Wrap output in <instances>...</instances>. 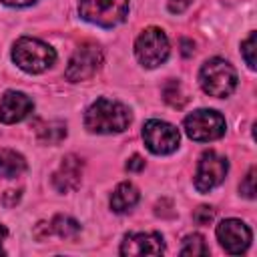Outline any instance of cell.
Instances as JSON below:
<instances>
[{
    "label": "cell",
    "mask_w": 257,
    "mask_h": 257,
    "mask_svg": "<svg viewBox=\"0 0 257 257\" xmlns=\"http://www.w3.org/2000/svg\"><path fill=\"white\" fill-rule=\"evenodd\" d=\"M237 70L225 58H209L199 70L201 88L215 98H225L237 88Z\"/></svg>",
    "instance_id": "obj_3"
},
{
    "label": "cell",
    "mask_w": 257,
    "mask_h": 257,
    "mask_svg": "<svg viewBox=\"0 0 257 257\" xmlns=\"http://www.w3.org/2000/svg\"><path fill=\"white\" fill-rule=\"evenodd\" d=\"M82 179V161L74 155H66L60 167L52 175V185L58 193H70L80 185Z\"/></svg>",
    "instance_id": "obj_13"
},
{
    "label": "cell",
    "mask_w": 257,
    "mask_h": 257,
    "mask_svg": "<svg viewBox=\"0 0 257 257\" xmlns=\"http://www.w3.org/2000/svg\"><path fill=\"white\" fill-rule=\"evenodd\" d=\"M215 233H217V239H219L221 247L231 255L245 253L251 245V239H253V233H251L249 225L243 223L241 219H223L217 225Z\"/></svg>",
    "instance_id": "obj_10"
},
{
    "label": "cell",
    "mask_w": 257,
    "mask_h": 257,
    "mask_svg": "<svg viewBox=\"0 0 257 257\" xmlns=\"http://www.w3.org/2000/svg\"><path fill=\"white\" fill-rule=\"evenodd\" d=\"M255 46H257V34L255 32H251L243 42H241V54H243V60H245V64L251 68V70H255Z\"/></svg>",
    "instance_id": "obj_19"
},
{
    "label": "cell",
    "mask_w": 257,
    "mask_h": 257,
    "mask_svg": "<svg viewBox=\"0 0 257 257\" xmlns=\"http://www.w3.org/2000/svg\"><path fill=\"white\" fill-rule=\"evenodd\" d=\"M191 2H193V0H169L167 6H169V10H171L173 14H181V12H185V10L189 8Z\"/></svg>",
    "instance_id": "obj_22"
},
{
    "label": "cell",
    "mask_w": 257,
    "mask_h": 257,
    "mask_svg": "<svg viewBox=\"0 0 257 257\" xmlns=\"http://www.w3.org/2000/svg\"><path fill=\"white\" fill-rule=\"evenodd\" d=\"M229 173V161L215 151H205L197 163L195 189L199 193H209L219 187Z\"/></svg>",
    "instance_id": "obj_9"
},
{
    "label": "cell",
    "mask_w": 257,
    "mask_h": 257,
    "mask_svg": "<svg viewBox=\"0 0 257 257\" xmlns=\"http://www.w3.org/2000/svg\"><path fill=\"white\" fill-rule=\"evenodd\" d=\"M213 217H215V209L209 207V205H201V207L195 209V213H193V221H195L197 225H209V223L213 221Z\"/></svg>",
    "instance_id": "obj_21"
},
{
    "label": "cell",
    "mask_w": 257,
    "mask_h": 257,
    "mask_svg": "<svg viewBox=\"0 0 257 257\" xmlns=\"http://www.w3.org/2000/svg\"><path fill=\"white\" fill-rule=\"evenodd\" d=\"M6 237H8V231H6V227L0 223V255L6 253V251H4V241H6Z\"/></svg>",
    "instance_id": "obj_25"
},
{
    "label": "cell",
    "mask_w": 257,
    "mask_h": 257,
    "mask_svg": "<svg viewBox=\"0 0 257 257\" xmlns=\"http://www.w3.org/2000/svg\"><path fill=\"white\" fill-rule=\"evenodd\" d=\"M34 108V102L28 94L20 90H6L0 98V122L14 124L24 120Z\"/></svg>",
    "instance_id": "obj_12"
},
{
    "label": "cell",
    "mask_w": 257,
    "mask_h": 257,
    "mask_svg": "<svg viewBox=\"0 0 257 257\" xmlns=\"http://www.w3.org/2000/svg\"><path fill=\"white\" fill-rule=\"evenodd\" d=\"M163 98L171 104V106H175V108H181L183 104H185V92H183V86H181V82L179 80H169L167 84H165V88H163Z\"/></svg>",
    "instance_id": "obj_18"
},
{
    "label": "cell",
    "mask_w": 257,
    "mask_h": 257,
    "mask_svg": "<svg viewBox=\"0 0 257 257\" xmlns=\"http://www.w3.org/2000/svg\"><path fill=\"white\" fill-rule=\"evenodd\" d=\"M0 2L10 6V8H24V6H30V4H34L38 0H0Z\"/></svg>",
    "instance_id": "obj_24"
},
{
    "label": "cell",
    "mask_w": 257,
    "mask_h": 257,
    "mask_svg": "<svg viewBox=\"0 0 257 257\" xmlns=\"http://www.w3.org/2000/svg\"><path fill=\"white\" fill-rule=\"evenodd\" d=\"M131 108L112 98H96L84 112V126L96 135H112L128 128Z\"/></svg>",
    "instance_id": "obj_1"
},
{
    "label": "cell",
    "mask_w": 257,
    "mask_h": 257,
    "mask_svg": "<svg viewBox=\"0 0 257 257\" xmlns=\"http://www.w3.org/2000/svg\"><path fill=\"white\" fill-rule=\"evenodd\" d=\"M181 255L183 257H197V255H209V247L205 243V237L199 233L187 235L183 239V247H181Z\"/></svg>",
    "instance_id": "obj_17"
},
{
    "label": "cell",
    "mask_w": 257,
    "mask_h": 257,
    "mask_svg": "<svg viewBox=\"0 0 257 257\" xmlns=\"http://www.w3.org/2000/svg\"><path fill=\"white\" fill-rule=\"evenodd\" d=\"M143 139H145L147 149L153 155H171L179 149V143H181L177 126H173L167 120H159V118H151L145 122Z\"/></svg>",
    "instance_id": "obj_8"
},
{
    "label": "cell",
    "mask_w": 257,
    "mask_h": 257,
    "mask_svg": "<svg viewBox=\"0 0 257 257\" xmlns=\"http://www.w3.org/2000/svg\"><path fill=\"white\" fill-rule=\"evenodd\" d=\"M169 52H171L169 38H167L165 30H161L157 26L145 28L139 34V38L135 40V56L145 68L161 66L169 58Z\"/></svg>",
    "instance_id": "obj_6"
},
{
    "label": "cell",
    "mask_w": 257,
    "mask_h": 257,
    "mask_svg": "<svg viewBox=\"0 0 257 257\" xmlns=\"http://www.w3.org/2000/svg\"><path fill=\"white\" fill-rule=\"evenodd\" d=\"M139 199H141V193L133 183L128 181L118 183L110 195V209L114 213H128L137 207Z\"/></svg>",
    "instance_id": "obj_14"
},
{
    "label": "cell",
    "mask_w": 257,
    "mask_h": 257,
    "mask_svg": "<svg viewBox=\"0 0 257 257\" xmlns=\"http://www.w3.org/2000/svg\"><path fill=\"white\" fill-rule=\"evenodd\" d=\"M102 66V50L94 42H84L80 44L74 54L68 60V66L64 70L66 80L70 82H82L92 78Z\"/></svg>",
    "instance_id": "obj_7"
},
{
    "label": "cell",
    "mask_w": 257,
    "mask_h": 257,
    "mask_svg": "<svg viewBox=\"0 0 257 257\" xmlns=\"http://www.w3.org/2000/svg\"><path fill=\"white\" fill-rule=\"evenodd\" d=\"M12 60L24 72L40 74L56 62V52L50 44H46L38 38L22 36L12 46Z\"/></svg>",
    "instance_id": "obj_2"
},
{
    "label": "cell",
    "mask_w": 257,
    "mask_h": 257,
    "mask_svg": "<svg viewBox=\"0 0 257 257\" xmlns=\"http://www.w3.org/2000/svg\"><path fill=\"white\" fill-rule=\"evenodd\" d=\"M52 233H56L58 237L62 239H74L80 231V225L78 221H74L72 217H66V215H56L52 221H50V227H48Z\"/></svg>",
    "instance_id": "obj_16"
},
{
    "label": "cell",
    "mask_w": 257,
    "mask_h": 257,
    "mask_svg": "<svg viewBox=\"0 0 257 257\" xmlns=\"http://www.w3.org/2000/svg\"><path fill=\"white\" fill-rule=\"evenodd\" d=\"M239 191H241L243 197H247V199H255V167L249 169V173L245 175L243 183L239 185Z\"/></svg>",
    "instance_id": "obj_20"
},
{
    "label": "cell",
    "mask_w": 257,
    "mask_h": 257,
    "mask_svg": "<svg viewBox=\"0 0 257 257\" xmlns=\"http://www.w3.org/2000/svg\"><path fill=\"white\" fill-rule=\"evenodd\" d=\"M126 171H131V173H139V171H143L145 169V161L139 157V155H133L128 161H126Z\"/></svg>",
    "instance_id": "obj_23"
},
{
    "label": "cell",
    "mask_w": 257,
    "mask_h": 257,
    "mask_svg": "<svg viewBox=\"0 0 257 257\" xmlns=\"http://www.w3.org/2000/svg\"><path fill=\"white\" fill-rule=\"evenodd\" d=\"M183 46H185V48H183V54H185V56H189V54H191V52L195 50V48H193V42H191V40H183Z\"/></svg>",
    "instance_id": "obj_26"
},
{
    "label": "cell",
    "mask_w": 257,
    "mask_h": 257,
    "mask_svg": "<svg viewBox=\"0 0 257 257\" xmlns=\"http://www.w3.org/2000/svg\"><path fill=\"white\" fill-rule=\"evenodd\" d=\"M183 128L189 139H193L197 143H209V141H217L225 135L227 122H225L223 114L213 108H197L185 116Z\"/></svg>",
    "instance_id": "obj_5"
},
{
    "label": "cell",
    "mask_w": 257,
    "mask_h": 257,
    "mask_svg": "<svg viewBox=\"0 0 257 257\" xmlns=\"http://www.w3.org/2000/svg\"><path fill=\"white\" fill-rule=\"evenodd\" d=\"M26 171V159L12 151L0 149V179H16Z\"/></svg>",
    "instance_id": "obj_15"
},
{
    "label": "cell",
    "mask_w": 257,
    "mask_h": 257,
    "mask_svg": "<svg viewBox=\"0 0 257 257\" xmlns=\"http://www.w3.org/2000/svg\"><path fill=\"white\" fill-rule=\"evenodd\" d=\"M163 253H165V241H163L161 233H155V231L128 233L120 243V255H124V257L163 255Z\"/></svg>",
    "instance_id": "obj_11"
},
{
    "label": "cell",
    "mask_w": 257,
    "mask_h": 257,
    "mask_svg": "<svg viewBox=\"0 0 257 257\" xmlns=\"http://www.w3.org/2000/svg\"><path fill=\"white\" fill-rule=\"evenodd\" d=\"M78 14L90 24L112 28L126 20L128 0H78Z\"/></svg>",
    "instance_id": "obj_4"
}]
</instances>
